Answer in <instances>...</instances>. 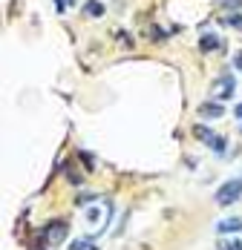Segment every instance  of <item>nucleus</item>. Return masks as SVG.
I'll return each mask as SVG.
<instances>
[{
	"label": "nucleus",
	"instance_id": "2",
	"mask_svg": "<svg viewBox=\"0 0 242 250\" xmlns=\"http://www.w3.org/2000/svg\"><path fill=\"white\" fill-rule=\"evenodd\" d=\"M214 199H217L219 207H231L234 201H240L242 199V178H231V181H225V184L217 190Z\"/></svg>",
	"mask_w": 242,
	"mask_h": 250
},
{
	"label": "nucleus",
	"instance_id": "4",
	"mask_svg": "<svg viewBox=\"0 0 242 250\" xmlns=\"http://www.w3.org/2000/svg\"><path fill=\"white\" fill-rule=\"evenodd\" d=\"M234 92H237V81H234V75L217 78V95H219V101L234 98Z\"/></svg>",
	"mask_w": 242,
	"mask_h": 250
},
{
	"label": "nucleus",
	"instance_id": "14",
	"mask_svg": "<svg viewBox=\"0 0 242 250\" xmlns=\"http://www.w3.org/2000/svg\"><path fill=\"white\" fill-rule=\"evenodd\" d=\"M87 201H98V196H78V204H87Z\"/></svg>",
	"mask_w": 242,
	"mask_h": 250
},
{
	"label": "nucleus",
	"instance_id": "10",
	"mask_svg": "<svg viewBox=\"0 0 242 250\" xmlns=\"http://www.w3.org/2000/svg\"><path fill=\"white\" fill-rule=\"evenodd\" d=\"M87 15H104V3H96V0H93V3H87Z\"/></svg>",
	"mask_w": 242,
	"mask_h": 250
},
{
	"label": "nucleus",
	"instance_id": "1",
	"mask_svg": "<svg viewBox=\"0 0 242 250\" xmlns=\"http://www.w3.org/2000/svg\"><path fill=\"white\" fill-rule=\"evenodd\" d=\"M67 239V222L64 219H55V222H47V225L38 230V242H35V250H49L55 245H61Z\"/></svg>",
	"mask_w": 242,
	"mask_h": 250
},
{
	"label": "nucleus",
	"instance_id": "9",
	"mask_svg": "<svg viewBox=\"0 0 242 250\" xmlns=\"http://www.w3.org/2000/svg\"><path fill=\"white\" fill-rule=\"evenodd\" d=\"M78 158H81V161H84V167H87V170H96V155H93V152H78Z\"/></svg>",
	"mask_w": 242,
	"mask_h": 250
},
{
	"label": "nucleus",
	"instance_id": "18",
	"mask_svg": "<svg viewBox=\"0 0 242 250\" xmlns=\"http://www.w3.org/2000/svg\"><path fill=\"white\" fill-rule=\"evenodd\" d=\"M70 3H73V0H70Z\"/></svg>",
	"mask_w": 242,
	"mask_h": 250
},
{
	"label": "nucleus",
	"instance_id": "13",
	"mask_svg": "<svg viewBox=\"0 0 242 250\" xmlns=\"http://www.w3.org/2000/svg\"><path fill=\"white\" fill-rule=\"evenodd\" d=\"M219 250H242V242H225L219 245Z\"/></svg>",
	"mask_w": 242,
	"mask_h": 250
},
{
	"label": "nucleus",
	"instance_id": "6",
	"mask_svg": "<svg viewBox=\"0 0 242 250\" xmlns=\"http://www.w3.org/2000/svg\"><path fill=\"white\" fill-rule=\"evenodd\" d=\"M199 49H202V52H217V49H222V38H219V35H205V38L199 41Z\"/></svg>",
	"mask_w": 242,
	"mask_h": 250
},
{
	"label": "nucleus",
	"instance_id": "15",
	"mask_svg": "<svg viewBox=\"0 0 242 250\" xmlns=\"http://www.w3.org/2000/svg\"><path fill=\"white\" fill-rule=\"evenodd\" d=\"M55 6H58V12H64L67 9V0H55Z\"/></svg>",
	"mask_w": 242,
	"mask_h": 250
},
{
	"label": "nucleus",
	"instance_id": "3",
	"mask_svg": "<svg viewBox=\"0 0 242 250\" xmlns=\"http://www.w3.org/2000/svg\"><path fill=\"white\" fill-rule=\"evenodd\" d=\"M194 135L199 138V141H202V144H208V147H214L217 152H225V147H228L222 135H217V132H211L208 126H202V124H199V126H194Z\"/></svg>",
	"mask_w": 242,
	"mask_h": 250
},
{
	"label": "nucleus",
	"instance_id": "8",
	"mask_svg": "<svg viewBox=\"0 0 242 250\" xmlns=\"http://www.w3.org/2000/svg\"><path fill=\"white\" fill-rule=\"evenodd\" d=\"M70 250H98L90 239H73V245H70Z\"/></svg>",
	"mask_w": 242,
	"mask_h": 250
},
{
	"label": "nucleus",
	"instance_id": "12",
	"mask_svg": "<svg viewBox=\"0 0 242 250\" xmlns=\"http://www.w3.org/2000/svg\"><path fill=\"white\" fill-rule=\"evenodd\" d=\"M225 23H228V26H234V29H240V32H242V15H231V18H228Z\"/></svg>",
	"mask_w": 242,
	"mask_h": 250
},
{
	"label": "nucleus",
	"instance_id": "5",
	"mask_svg": "<svg viewBox=\"0 0 242 250\" xmlns=\"http://www.w3.org/2000/svg\"><path fill=\"white\" fill-rule=\"evenodd\" d=\"M242 230V222L240 219H222L217 225V233H222V236H228V233H240Z\"/></svg>",
	"mask_w": 242,
	"mask_h": 250
},
{
	"label": "nucleus",
	"instance_id": "16",
	"mask_svg": "<svg viewBox=\"0 0 242 250\" xmlns=\"http://www.w3.org/2000/svg\"><path fill=\"white\" fill-rule=\"evenodd\" d=\"M234 63H237V66H240V69H242V52H240V55H237V58H234Z\"/></svg>",
	"mask_w": 242,
	"mask_h": 250
},
{
	"label": "nucleus",
	"instance_id": "17",
	"mask_svg": "<svg viewBox=\"0 0 242 250\" xmlns=\"http://www.w3.org/2000/svg\"><path fill=\"white\" fill-rule=\"evenodd\" d=\"M234 115H237V118H242V104L237 106V109H234Z\"/></svg>",
	"mask_w": 242,
	"mask_h": 250
},
{
	"label": "nucleus",
	"instance_id": "7",
	"mask_svg": "<svg viewBox=\"0 0 242 250\" xmlns=\"http://www.w3.org/2000/svg\"><path fill=\"white\" fill-rule=\"evenodd\" d=\"M199 115H202V118H211V121H214V118H219V115H222V104H219V101H214V104H202Z\"/></svg>",
	"mask_w": 242,
	"mask_h": 250
},
{
	"label": "nucleus",
	"instance_id": "11",
	"mask_svg": "<svg viewBox=\"0 0 242 250\" xmlns=\"http://www.w3.org/2000/svg\"><path fill=\"white\" fill-rule=\"evenodd\" d=\"M101 210H104V207H96V210H87V222H90V225H98V219H101Z\"/></svg>",
	"mask_w": 242,
	"mask_h": 250
}]
</instances>
